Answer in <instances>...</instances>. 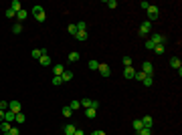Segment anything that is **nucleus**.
<instances>
[{"mask_svg": "<svg viewBox=\"0 0 182 135\" xmlns=\"http://www.w3.org/2000/svg\"><path fill=\"white\" fill-rule=\"evenodd\" d=\"M33 16L39 20V22H45V18H47L45 8H43V6H33Z\"/></svg>", "mask_w": 182, "mask_h": 135, "instance_id": "nucleus-1", "label": "nucleus"}, {"mask_svg": "<svg viewBox=\"0 0 182 135\" xmlns=\"http://www.w3.org/2000/svg\"><path fill=\"white\" fill-rule=\"evenodd\" d=\"M148 18H150V22H152V20H156V18H158L160 16V10H158V6H152V4H150L148 6Z\"/></svg>", "mask_w": 182, "mask_h": 135, "instance_id": "nucleus-2", "label": "nucleus"}, {"mask_svg": "<svg viewBox=\"0 0 182 135\" xmlns=\"http://www.w3.org/2000/svg\"><path fill=\"white\" fill-rule=\"evenodd\" d=\"M150 30H152V22H150V20H146V22H142V26H140L138 34H140V36H146V34H150Z\"/></svg>", "mask_w": 182, "mask_h": 135, "instance_id": "nucleus-3", "label": "nucleus"}, {"mask_svg": "<svg viewBox=\"0 0 182 135\" xmlns=\"http://www.w3.org/2000/svg\"><path fill=\"white\" fill-rule=\"evenodd\" d=\"M142 73L148 75V77H152V73H154V65H152L150 61H144V65H142Z\"/></svg>", "mask_w": 182, "mask_h": 135, "instance_id": "nucleus-4", "label": "nucleus"}, {"mask_svg": "<svg viewBox=\"0 0 182 135\" xmlns=\"http://www.w3.org/2000/svg\"><path fill=\"white\" fill-rule=\"evenodd\" d=\"M154 45H164L166 43V36L164 34H152V38H150Z\"/></svg>", "mask_w": 182, "mask_h": 135, "instance_id": "nucleus-5", "label": "nucleus"}, {"mask_svg": "<svg viewBox=\"0 0 182 135\" xmlns=\"http://www.w3.org/2000/svg\"><path fill=\"white\" fill-rule=\"evenodd\" d=\"M8 111H12L14 115L20 113V103H18V101H8Z\"/></svg>", "mask_w": 182, "mask_h": 135, "instance_id": "nucleus-6", "label": "nucleus"}, {"mask_svg": "<svg viewBox=\"0 0 182 135\" xmlns=\"http://www.w3.org/2000/svg\"><path fill=\"white\" fill-rule=\"evenodd\" d=\"M97 71H99V75H101V77H109V75H111V69H109V65H99V69H97Z\"/></svg>", "mask_w": 182, "mask_h": 135, "instance_id": "nucleus-7", "label": "nucleus"}, {"mask_svg": "<svg viewBox=\"0 0 182 135\" xmlns=\"http://www.w3.org/2000/svg\"><path fill=\"white\" fill-rule=\"evenodd\" d=\"M124 77H125L127 81H132L134 77H136V71H134L132 67H125V69H124Z\"/></svg>", "mask_w": 182, "mask_h": 135, "instance_id": "nucleus-8", "label": "nucleus"}, {"mask_svg": "<svg viewBox=\"0 0 182 135\" xmlns=\"http://www.w3.org/2000/svg\"><path fill=\"white\" fill-rule=\"evenodd\" d=\"M170 67L176 69V71L182 69V63H180V58H178V56H172V58H170Z\"/></svg>", "mask_w": 182, "mask_h": 135, "instance_id": "nucleus-9", "label": "nucleus"}, {"mask_svg": "<svg viewBox=\"0 0 182 135\" xmlns=\"http://www.w3.org/2000/svg\"><path fill=\"white\" fill-rule=\"evenodd\" d=\"M26 18H28V10H18L16 12V20H20V22H23V20H26Z\"/></svg>", "mask_w": 182, "mask_h": 135, "instance_id": "nucleus-10", "label": "nucleus"}, {"mask_svg": "<svg viewBox=\"0 0 182 135\" xmlns=\"http://www.w3.org/2000/svg\"><path fill=\"white\" fill-rule=\"evenodd\" d=\"M43 55H49L47 48H34V51H33V58H41Z\"/></svg>", "mask_w": 182, "mask_h": 135, "instance_id": "nucleus-11", "label": "nucleus"}, {"mask_svg": "<svg viewBox=\"0 0 182 135\" xmlns=\"http://www.w3.org/2000/svg\"><path fill=\"white\" fill-rule=\"evenodd\" d=\"M10 10H14V14H16L18 10H23V4H20L18 0H12L10 2Z\"/></svg>", "mask_w": 182, "mask_h": 135, "instance_id": "nucleus-12", "label": "nucleus"}, {"mask_svg": "<svg viewBox=\"0 0 182 135\" xmlns=\"http://www.w3.org/2000/svg\"><path fill=\"white\" fill-rule=\"evenodd\" d=\"M39 63H41L43 67H49V65H51V55H43L39 58Z\"/></svg>", "mask_w": 182, "mask_h": 135, "instance_id": "nucleus-13", "label": "nucleus"}, {"mask_svg": "<svg viewBox=\"0 0 182 135\" xmlns=\"http://www.w3.org/2000/svg\"><path fill=\"white\" fill-rule=\"evenodd\" d=\"M63 73H65V69H63V65H55V67H53V75H55V77H61Z\"/></svg>", "mask_w": 182, "mask_h": 135, "instance_id": "nucleus-14", "label": "nucleus"}, {"mask_svg": "<svg viewBox=\"0 0 182 135\" xmlns=\"http://www.w3.org/2000/svg\"><path fill=\"white\" fill-rule=\"evenodd\" d=\"M71 79H73V71H65V73L61 75V81H63V83H69Z\"/></svg>", "mask_w": 182, "mask_h": 135, "instance_id": "nucleus-15", "label": "nucleus"}, {"mask_svg": "<svg viewBox=\"0 0 182 135\" xmlns=\"http://www.w3.org/2000/svg\"><path fill=\"white\" fill-rule=\"evenodd\" d=\"M142 125H144V127H150V129H152V125H154V119H152L150 115H146V117L142 119Z\"/></svg>", "mask_w": 182, "mask_h": 135, "instance_id": "nucleus-16", "label": "nucleus"}, {"mask_svg": "<svg viewBox=\"0 0 182 135\" xmlns=\"http://www.w3.org/2000/svg\"><path fill=\"white\" fill-rule=\"evenodd\" d=\"M10 127H12V123L2 121V123H0V131H2V133H8V131H10Z\"/></svg>", "mask_w": 182, "mask_h": 135, "instance_id": "nucleus-17", "label": "nucleus"}, {"mask_svg": "<svg viewBox=\"0 0 182 135\" xmlns=\"http://www.w3.org/2000/svg\"><path fill=\"white\" fill-rule=\"evenodd\" d=\"M75 38H77V40H87V38H89V36H87V30H77Z\"/></svg>", "mask_w": 182, "mask_h": 135, "instance_id": "nucleus-18", "label": "nucleus"}, {"mask_svg": "<svg viewBox=\"0 0 182 135\" xmlns=\"http://www.w3.org/2000/svg\"><path fill=\"white\" fill-rule=\"evenodd\" d=\"M14 117H16V115H14L12 111H4V121H8V123H14Z\"/></svg>", "mask_w": 182, "mask_h": 135, "instance_id": "nucleus-19", "label": "nucleus"}, {"mask_svg": "<svg viewBox=\"0 0 182 135\" xmlns=\"http://www.w3.org/2000/svg\"><path fill=\"white\" fill-rule=\"evenodd\" d=\"M75 129H77V127H75L73 123H67V125H65V135H73V133H75Z\"/></svg>", "mask_w": 182, "mask_h": 135, "instance_id": "nucleus-20", "label": "nucleus"}, {"mask_svg": "<svg viewBox=\"0 0 182 135\" xmlns=\"http://www.w3.org/2000/svg\"><path fill=\"white\" fill-rule=\"evenodd\" d=\"M24 121H26V115H24L23 111L16 113V117H14V123H24Z\"/></svg>", "mask_w": 182, "mask_h": 135, "instance_id": "nucleus-21", "label": "nucleus"}, {"mask_svg": "<svg viewBox=\"0 0 182 135\" xmlns=\"http://www.w3.org/2000/svg\"><path fill=\"white\" fill-rule=\"evenodd\" d=\"M79 58H81V55H79V53H77V51H73V53H69V61H71V63H77Z\"/></svg>", "mask_w": 182, "mask_h": 135, "instance_id": "nucleus-22", "label": "nucleus"}, {"mask_svg": "<svg viewBox=\"0 0 182 135\" xmlns=\"http://www.w3.org/2000/svg\"><path fill=\"white\" fill-rule=\"evenodd\" d=\"M63 117H71V115H73V109H71V107H69V105H65V107H63Z\"/></svg>", "mask_w": 182, "mask_h": 135, "instance_id": "nucleus-23", "label": "nucleus"}, {"mask_svg": "<svg viewBox=\"0 0 182 135\" xmlns=\"http://www.w3.org/2000/svg\"><path fill=\"white\" fill-rule=\"evenodd\" d=\"M85 115H87V117H89V119H93V117H95V115H97V109H85Z\"/></svg>", "mask_w": 182, "mask_h": 135, "instance_id": "nucleus-24", "label": "nucleus"}, {"mask_svg": "<svg viewBox=\"0 0 182 135\" xmlns=\"http://www.w3.org/2000/svg\"><path fill=\"white\" fill-rule=\"evenodd\" d=\"M132 127H134V129H136V133H138V131H140V129H142V127H144V125H142V119H136V121H134V123H132Z\"/></svg>", "mask_w": 182, "mask_h": 135, "instance_id": "nucleus-25", "label": "nucleus"}, {"mask_svg": "<svg viewBox=\"0 0 182 135\" xmlns=\"http://www.w3.org/2000/svg\"><path fill=\"white\" fill-rule=\"evenodd\" d=\"M12 32H14V34H20V32H23V24L16 22L14 26H12Z\"/></svg>", "mask_w": 182, "mask_h": 135, "instance_id": "nucleus-26", "label": "nucleus"}, {"mask_svg": "<svg viewBox=\"0 0 182 135\" xmlns=\"http://www.w3.org/2000/svg\"><path fill=\"white\" fill-rule=\"evenodd\" d=\"M69 107H71L73 111H77V109H81V103L77 101V99H75V101H71V103H69Z\"/></svg>", "mask_w": 182, "mask_h": 135, "instance_id": "nucleus-27", "label": "nucleus"}, {"mask_svg": "<svg viewBox=\"0 0 182 135\" xmlns=\"http://www.w3.org/2000/svg\"><path fill=\"white\" fill-rule=\"evenodd\" d=\"M138 135H152V129H150V127H142V129L138 131Z\"/></svg>", "mask_w": 182, "mask_h": 135, "instance_id": "nucleus-28", "label": "nucleus"}, {"mask_svg": "<svg viewBox=\"0 0 182 135\" xmlns=\"http://www.w3.org/2000/svg\"><path fill=\"white\" fill-rule=\"evenodd\" d=\"M69 34H73V36H75V34H77V24H69Z\"/></svg>", "mask_w": 182, "mask_h": 135, "instance_id": "nucleus-29", "label": "nucleus"}, {"mask_svg": "<svg viewBox=\"0 0 182 135\" xmlns=\"http://www.w3.org/2000/svg\"><path fill=\"white\" fill-rule=\"evenodd\" d=\"M154 53H158V55H164V45H156V46H154Z\"/></svg>", "mask_w": 182, "mask_h": 135, "instance_id": "nucleus-30", "label": "nucleus"}, {"mask_svg": "<svg viewBox=\"0 0 182 135\" xmlns=\"http://www.w3.org/2000/svg\"><path fill=\"white\" fill-rule=\"evenodd\" d=\"M75 24H77V30H87V22L81 20V22H75Z\"/></svg>", "mask_w": 182, "mask_h": 135, "instance_id": "nucleus-31", "label": "nucleus"}, {"mask_svg": "<svg viewBox=\"0 0 182 135\" xmlns=\"http://www.w3.org/2000/svg\"><path fill=\"white\" fill-rule=\"evenodd\" d=\"M142 83H144V87H152V83H154V79H152V77H146V79L142 81Z\"/></svg>", "mask_w": 182, "mask_h": 135, "instance_id": "nucleus-32", "label": "nucleus"}, {"mask_svg": "<svg viewBox=\"0 0 182 135\" xmlns=\"http://www.w3.org/2000/svg\"><path fill=\"white\" fill-rule=\"evenodd\" d=\"M146 77H148V75H144L142 71H138V73H136V77H134V79H138V81H144V79H146Z\"/></svg>", "mask_w": 182, "mask_h": 135, "instance_id": "nucleus-33", "label": "nucleus"}, {"mask_svg": "<svg viewBox=\"0 0 182 135\" xmlns=\"http://www.w3.org/2000/svg\"><path fill=\"white\" fill-rule=\"evenodd\" d=\"M89 69L97 71V69H99V63H97V61H89Z\"/></svg>", "mask_w": 182, "mask_h": 135, "instance_id": "nucleus-34", "label": "nucleus"}, {"mask_svg": "<svg viewBox=\"0 0 182 135\" xmlns=\"http://www.w3.org/2000/svg\"><path fill=\"white\" fill-rule=\"evenodd\" d=\"M154 43H152V40H150V38H146V48H148V51H154Z\"/></svg>", "mask_w": 182, "mask_h": 135, "instance_id": "nucleus-35", "label": "nucleus"}, {"mask_svg": "<svg viewBox=\"0 0 182 135\" xmlns=\"http://www.w3.org/2000/svg\"><path fill=\"white\" fill-rule=\"evenodd\" d=\"M6 135H20V131H18V127H10V131Z\"/></svg>", "mask_w": 182, "mask_h": 135, "instance_id": "nucleus-36", "label": "nucleus"}, {"mask_svg": "<svg viewBox=\"0 0 182 135\" xmlns=\"http://www.w3.org/2000/svg\"><path fill=\"white\" fill-rule=\"evenodd\" d=\"M105 6H107V8H115V6H117V2H115V0H107V2H105Z\"/></svg>", "mask_w": 182, "mask_h": 135, "instance_id": "nucleus-37", "label": "nucleus"}, {"mask_svg": "<svg viewBox=\"0 0 182 135\" xmlns=\"http://www.w3.org/2000/svg\"><path fill=\"white\" fill-rule=\"evenodd\" d=\"M124 67H132V56H124Z\"/></svg>", "mask_w": 182, "mask_h": 135, "instance_id": "nucleus-38", "label": "nucleus"}, {"mask_svg": "<svg viewBox=\"0 0 182 135\" xmlns=\"http://www.w3.org/2000/svg\"><path fill=\"white\" fill-rule=\"evenodd\" d=\"M4 16H6V18H14V10H10V8H6V12H4Z\"/></svg>", "mask_w": 182, "mask_h": 135, "instance_id": "nucleus-39", "label": "nucleus"}, {"mask_svg": "<svg viewBox=\"0 0 182 135\" xmlns=\"http://www.w3.org/2000/svg\"><path fill=\"white\" fill-rule=\"evenodd\" d=\"M0 109H2V111H8V101H0Z\"/></svg>", "mask_w": 182, "mask_h": 135, "instance_id": "nucleus-40", "label": "nucleus"}, {"mask_svg": "<svg viewBox=\"0 0 182 135\" xmlns=\"http://www.w3.org/2000/svg\"><path fill=\"white\" fill-rule=\"evenodd\" d=\"M53 85H63V81H61V77H53Z\"/></svg>", "mask_w": 182, "mask_h": 135, "instance_id": "nucleus-41", "label": "nucleus"}, {"mask_svg": "<svg viewBox=\"0 0 182 135\" xmlns=\"http://www.w3.org/2000/svg\"><path fill=\"white\" fill-rule=\"evenodd\" d=\"M91 135H105V131H101V129H95Z\"/></svg>", "mask_w": 182, "mask_h": 135, "instance_id": "nucleus-42", "label": "nucleus"}, {"mask_svg": "<svg viewBox=\"0 0 182 135\" xmlns=\"http://www.w3.org/2000/svg\"><path fill=\"white\" fill-rule=\"evenodd\" d=\"M73 135H85V131H83V129H75V133Z\"/></svg>", "mask_w": 182, "mask_h": 135, "instance_id": "nucleus-43", "label": "nucleus"}]
</instances>
